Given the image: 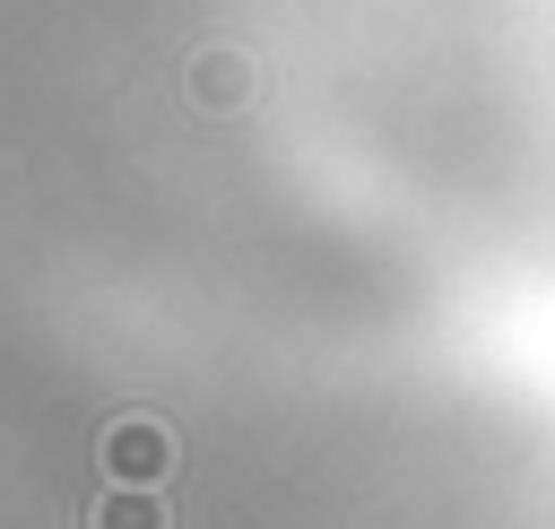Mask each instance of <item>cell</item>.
<instances>
[{"label": "cell", "instance_id": "cell-2", "mask_svg": "<svg viewBox=\"0 0 555 529\" xmlns=\"http://www.w3.org/2000/svg\"><path fill=\"white\" fill-rule=\"evenodd\" d=\"M251 78H260V69H251V52L217 43V52H191V69H182V95H191L199 113H217V121H225V113H243V104H251Z\"/></svg>", "mask_w": 555, "mask_h": 529}, {"label": "cell", "instance_id": "cell-1", "mask_svg": "<svg viewBox=\"0 0 555 529\" xmlns=\"http://www.w3.org/2000/svg\"><path fill=\"white\" fill-rule=\"evenodd\" d=\"M104 477L113 486H165L173 477V425L147 408H121L104 425Z\"/></svg>", "mask_w": 555, "mask_h": 529}, {"label": "cell", "instance_id": "cell-3", "mask_svg": "<svg viewBox=\"0 0 555 529\" xmlns=\"http://www.w3.org/2000/svg\"><path fill=\"white\" fill-rule=\"evenodd\" d=\"M87 529H173V512L156 503V486H113V494L87 512Z\"/></svg>", "mask_w": 555, "mask_h": 529}]
</instances>
